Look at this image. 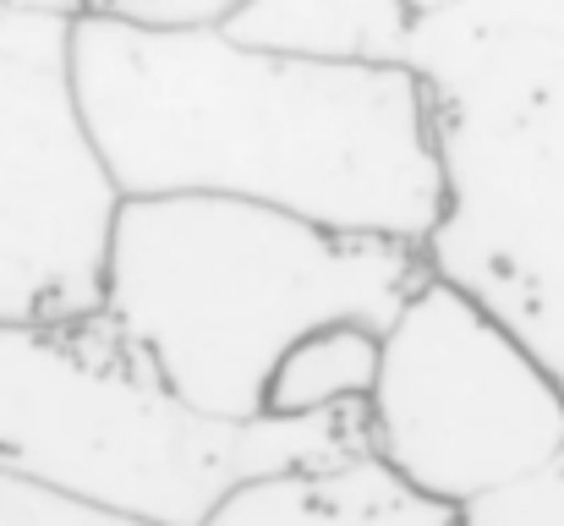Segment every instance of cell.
Masks as SVG:
<instances>
[{
    "instance_id": "6da1fadb",
    "label": "cell",
    "mask_w": 564,
    "mask_h": 526,
    "mask_svg": "<svg viewBox=\"0 0 564 526\" xmlns=\"http://www.w3.org/2000/svg\"><path fill=\"white\" fill-rule=\"evenodd\" d=\"M72 77L127 197H230L416 247L444 214L427 88L400 61L72 22Z\"/></svg>"
},
{
    "instance_id": "7a4b0ae2",
    "label": "cell",
    "mask_w": 564,
    "mask_h": 526,
    "mask_svg": "<svg viewBox=\"0 0 564 526\" xmlns=\"http://www.w3.org/2000/svg\"><path fill=\"white\" fill-rule=\"evenodd\" d=\"M427 280L416 241L230 197H127L99 313L187 406L263 422V384L296 341L324 324L389 330Z\"/></svg>"
},
{
    "instance_id": "3957f363",
    "label": "cell",
    "mask_w": 564,
    "mask_h": 526,
    "mask_svg": "<svg viewBox=\"0 0 564 526\" xmlns=\"http://www.w3.org/2000/svg\"><path fill=\"white\" fill-rule=\"evenodd\" d=\"M400 66L427 88L444 175L433 275L564 389V0H466L422 22Z\"/></svg>"
},
{
    "instance_id": "277c9868",
    "label": "cell",
    "mask_w": 564,
    "mask_h": 526,
    "mask_svg": "<svg viewBox=\"0 0 564 526\" xmlns=\"http://www.w3.org/2000/svg\"><path fill=\"white\" fill-rule=\"evenodd\" d=\"M368 455V406L313 422H225L187 406L94 313L0 330V472L138 516L203 526L241 483Z\"/></svg>"
},
{
    "instance_id": "5b68a950",
    "label": "cell",
    "mask_w": 564,
    "mask_h": 526,
    "mask_svg": "<svg viewBox=\"0 0 564 526\" xmlns=\"http://www.w3.org/2000/svg\"><path fill=\"white\" fill-rule=\"evenodd\" d=\"M368 450L466 516L564 450V389L510 324L433 275L383 330Z\"/></svg>"
},
{
    "instance_id": "8992f818",
    "label": "cell",
    "mask_w": 564,
    "mask_h": 526,
    "mask_svg": "<svg viewBox=\"0 0 564 526\" xmlns=\"http://www.w3.org/2000/svg\"><path fill=\"white\" fill-rule=\"evenodd\" d=\"M127 192L105 165L72 77V17L0 22V330L105 308Z\"/></svg>"
},
{
    "instance_id": "52a82bcc",
    "label": "cell",
    "mask_w": 564,
    "mask_h": 526,
    "mask_svg": "<svg viewBox=\"0 0 564 526\" xmlns=\"http://www.w3.org/2000/svg\"><path fill=\"white\" fill-rule=\"evenodd\" d=\"M203 526H460V511L400 483L373 450L241 483Z\"/></svg>"
},
{
    "instance_id": "ba28073f",
    "label": "cell",
    "mask_w": 564,
    "mask_h": 526,
    "mask_svg": "<svg viewBox=\"0 0 564 526\" xmlns=\"http://www.w3.org/2000/svg\"><path fill=\"white\" fill-rule=\"evenodd\" d=\"M466 0H247L225 28L263 50L400 61L405 39Z\"/></svg>"
},
{
    "instance_id": "9c48e42d",
    "label": "cell",
    "mask_w": 564,
    "mask_h": 526,
    "mask_svg": "<svg viewBox=\"0 0 564 526\" xmlns=\"http://www.w3.org/2000/svg\"><path fill=\"white\" fill-rule=\"evenodd\" d=\"M383 330L324 324L280 356L263 384V422H313L335 411H362L373 400Z\"/></svg>"
},
{
    "instance_id": "30bf717a",
    "label": "cell",
    "mask_w": 564,
    "mask_h": 526,
    "mask_svg": "<svg viewBox=\"0 0 564 526\" xmlns=\"http://www.w3.org/2000/svg\"><path fill=\"white\" fill-rule=\"evenodd\" d=\"M247 0H44L72 22H132V28H225Z\"/></svg>"
},
{
    "instance_id": "8fae6325",
    "label": "cell",
    "mask_w": 564,
    "mask_h": 526,
    "mask_svg": "<svg viewBox=\"0 0 564 526\" xmlns=\"http://www.w3.org/2000/svg\"><path fill=\"white\" fill-rule=\"evenodd\" d=\"M0 526H154V522H138V516H121V511H105V505H88V500H72V494H55V489H39V483H22V477L0 472Z\"/></svg>"
},
{
    "instance_id": "7c38bea8",
    "label": "cell",
    "mask_w": 564,
    "mask_h": 526,
    "mask_svg": "<svg viewBox=\"0 0 564 526\" xmlns=\"http://www.w3.org/2000/svg\"><path fill=\"white\" fill-rule=\"evenodd\" d=\"M460 526H564V450L538 477L471 505Z\"/></svg>"
},
{
    "instance_id": "4fadbf2b",
    "label": "cell",
    "mask_w": 564,
    "mask_h": 526,
    "mask_svg": "<svg viewBox=\"0 0 564 526\" xmlns=\"http://www.w3.org/2000/svg\"><path fill=\"white\" fill-rule=\"evenodd\" d=\"M17 11H44V0H11Z\"/></svg>"
},
{
    "instance_id": "5bb4252c",
    "label": "cell",
    "mask_w": 564,
    "mask_h": 526,
    "mask_svg": "<svg viewBox=\"0 0 564 526\" xmlns=\"http://www.w3.org/2000/svg\"><path fill=\"white\" fill-rule=\"evenodd\" d=\"M11 11H17V6H11V0H0V22H6V17H11Z\"/></svg>"
}]
</instances>
